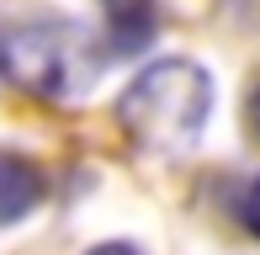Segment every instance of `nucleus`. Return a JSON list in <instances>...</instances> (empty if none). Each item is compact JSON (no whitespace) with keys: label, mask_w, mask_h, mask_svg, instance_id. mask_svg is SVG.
Returning a JSON list of instances; mask_svg holds the SVG:
<instances>
[{"label":"nucleus","mask_w":260,"mask_h":255,"mask_svg":"<svg viewBox=\"0 0 260 255\" xmlns=\"http://www.w3.org/2000/svg\"><path fill=\"white\" fill-rule=\"evenodd\" d=\"M90 255H144V250H138V245H96Z\"/></svg>","instance_id":"obj_5"},{"label":"nucleus","mask_w":260,"mask_h":255,"mask_svg":"<svg viewBox=\"0 0 260 255\" xmlns=\"http://www.w3.org/2000/svg\"><path fill=\"white\" fill-rule=\"evenodd\" d=\"M43 192H48L43 186V170L27 154H16V149H0V229L21 224L27 213H38Z\"/></svg>","instance_id":"obj_3"},{"label":"nucleus","mask_w":260,"mask_h":255,"mask_svg":"<svg viewBox=\"0 0 260 255\" xmlns=\"http://www.w3.org/2000/svg\"><path fill=\"white\" fill-rule=\"evenodd\" d=\"M0 69L27 96L75 101L96 85L101 48L75 21H21V27L0 32Z\"/></svg>","instance_id":"obj_2"},{"label":"nucleus","mask_w":260,"mask_h":255,"mask_svg":"<svg viewBox=\"0 0 260 255\" xmlns=\"http://www.w3.org/2000/svg\"><path fill=\"white\" fill-rule=\"evenodd\" d=\"M239 224L260 239V176H255L250 186H244V197H239Z\"/></svg>","instance_id":"obj_4"},{"label":"nucleus","mask_w":260,"mask_h":255,"mask_svg":"<svg viewBox=\"0 0 260 255\" xmlns=\"http://www.w3.org/2000/svg\"><path fill=\"white\" fill-rule=\"evenodd\" d=\"M212 75L191 59H159L138 69L127 90L117 96V122L138 149L154 154H181L202 138L212 117Z\"/></svg>","instance_id":"obj_1"}]
</instances>
